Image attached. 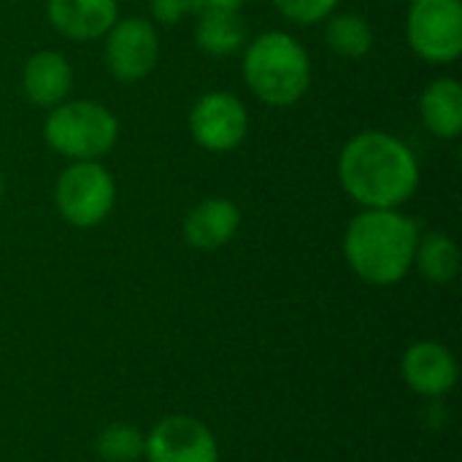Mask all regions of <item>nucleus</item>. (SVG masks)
<instances>
[{"mask_svg": "<svg viewBox=\"0 0 462 462\" xmlns=\"http://www.w3.org/2000/svg\"><path fill=\"white\" fill-rule=\"evenodd\" d=\"M414 265L428 282L447 284L460 271V249L447 233H439V230L425 233V236H420V244L414 252Z\"/></svg>", "mask_w": 462, "mask_h": 462, "instance_id": "16", "label": "nucleus"}, {"mask_svg": "<svg viewBox=\"0 0 462 462\" xmlns=\"http://www.w3.org/2000/svg\"><path fill=\"white\" fill-rule=\"evenodd\" d=\"M0 195H3V179H0Z\"/></svg>", "mask_w": 462, "mask_h": 462, "instance_id": "22", "label": "nucleus"}, {"mask_svg": "<svg viewBox=\"0 0 462 462\" xmlns=\"http://www.w3.org/2000/svg\"><path fill=\"white\" fill-rule=\"evenodd\" d=\"M143 455L149 462H219V447L203 422L173 414L152 428Z\"/></svg>", "mask_w": 462, "mask_h": 462, "instance_id": "9", "label": "nucleus"}, {"mask_svg": "<svg viewBox=\"0 0 462 462\" xmlns=\"http://www.w3.org/2000/svg\"><path fill=\"white\" fill-rule=\"evenodd\" d=\"M325 22V41L336 54L360 60L374 49V27L363 14H333Z\"/></svg>", "mask_w": 462, "mask_h": 462, "instance_id": "17", "label": "nucleus"}, {"mask_svg": "<svg viewBox=\"0 0 462 462\" xmlns=\"http://www.w3.org/2000/svg\"><path fill=\"white\" fill-rule=\"evenodd\" d=\"M54 203L68 225L95 227L111 214L116 203V184L100 160L70 162L57 179Z\"/></svg>", "mask_w": 462, "mask_h": 462, "instance_id": "5", "label": "nucleus"}, {"mask_svg": "<svg viewBox=\"0 0 462 462\" xmlns=\"http://www.w3.org/2000/svg\"><path fill=\"white\" fill-rule=\"evenodd\" d=\"M406 384L425 398H441L457 384V360L436 341L411 344L401 360Z\"/></svg>", "mask_w": 462, "mask_h": 462, "instance_id": "10", "label": "nucleus"}, {"mask_svg": "<svg viewBox=\"0 0 462 462\" xmlns=\"http://www.w3.org/2000/svg\"><path fill=\"white\" fill-rule=\"evenodd\" d=\"M341 0H273L276 11L300 24V27H309V24H317V22H325L328 16H333L336 5Z\"/></svg>", "mask_w": 462, "mask_h": 462, "instance_id": "19", "label": "nucleus"}, {"mask_svg": "<svg viewBox=\"0 0 462 462\" xmlns=\"http://www.w3.org/2000/svg\"><path fill=\"white\" fill-rule=\"evenodd\" d=\"M420 114L425 127L444 138H460L462 133V87L457 79L441 76L430 81L420 97Z\"/></svg>", "mask_w": 462, "mask_h": 462, "instance_id": "14", "label": "nucleus"}, {"mask_svg": "<svg viewBox=\"0 0 462 462\" xmlns=\"http://www.w3.org/2000/svg\"><path fill=\"white\" fill-rule=\"evenodd\" d=\"M241 227V211L227 198H206L200 200L184 219V238L189 246L214 252L233 241Z\"/></svg>", "mask_w": 462, "mask_h": 462, "instance_id": "12", "label": "nucleus"}, {"mask_svg": "<svg viewBox=\"0 0 462 462\" xmlns=\"http://www.w3.org/2000/svg\"><path fill=\"white\" fill-rule=\"evenodd\" d=\"M189 133L206 152L225 154L244 143L249 133L246 106L230 92H206L189 111Z\"/></svg>", "mask_w": 462, "mask_h": 462, "instance_id": "7", "label": "nucleus"}, {"mask_svg": "<svg viewBox=\"0 0 462 462\" xmlns=\"http://www.w3.org/2000/svg\"><path fill=\"white\" fill-rule=\"evenodd\" d=\"M46 143L70 162L106 157L119 138L116 116L95 100H62L43 122Z\"/></svg>", "mask_w": 462, "mask_h": 462, "instance_id": "4", "label": "nucleus"}, {"mask_svg": "<svg viewBox=\"0 0 462 462\" xmlns=\"http://www.w3.org/2000/svg\"><path fill=\"white\" fill-rule=\"evenodd\" d=\"M149 8H152V19L160 24H176L195 11L192 0H149Z\"/></svg>", "mask_w": 462, "mask_h": 462, "instance_id": "20", "label": "nucleus"}, {"mask_svg": "<svg viewBox=\"0 0 462 462\" xmlns=\"http://www.w3.org/2000/svg\"><path fill=\"white\" fill-rule=\"evenodd\" d=\"M70 81H73V73H70L68 60L51 49L35 51L24 62V70H22V89L27 100L41 108L60 106L70 92Z\"/></svg>", "mask_w": 462, "mask_h": 462, "instance_id": "13", "label": "nucleus"}, {"mask_svg": "<svg viewBox=\"0 0 462 462\" xmlns=\"http://www.w3.org/2000/svg\"><path fill=\"white\" fill-rule=\"evenodd\" d=\"M249 27L241 11H200L195 24V41L203 51L225 57L246 43Z\"/></svg>", "mask_w": 462, "mask_h": 462, "instance_id": "15", "label": "nucleus"}, {"mask_svg": "<svg viewBox=\"0 0 462 462\" xmlns=\"http://www.w3.org/2000/svg\"><path fill=\"white\" fill-rule=\"evenodd\" d=\"M244 81L271 108L295 106L311 87V60L298 38L282 30L257 35L244 54Z\"/></svg>", "mask_w": 462, "mask_h": 462, "instance_id": "3", "label": "nucleus"}, {"mask_svg": "<svg viewBox=\"0 0 462 462\" xmlns=\"http://www.w3.org/2000/svg\"><path fill=\"white\" fill-rule=\"evenodd\" d=\"M46 16L51 27L70 41L103 38L119 19L116 0H46Z\"/></svg>", "mask_w": 462, "mask_h": 462, "instance_id": "11", "label": "nucleus"}, {"mask_svg": "<svg viewBox=\"0 0 462 462\" xmlns=\"http://www.w3.org/2000/svg\"><path fill=\"white\" fill-rule=\"evenodd\" d=\"M420 225L398 208H363L344 233V257L374 287L398 284L414 268Z\"/></svg>", "mask_w": 462, "mask_h": 462, "instance_id": "2", "label": "nucleus"}, {"mask_svg": "<svg viewBox=\"0 0 462 462\" xmlns=\"http://www.w3.org/2000/svg\"><path fill=\"white\" fill-rule=\"evenodd\" d=\"M406 41L425 62H455L462 54L460 0H411L406 14Z\"/></svg>", "mask_w": 462, "mask_h": 462, "instance_id": "6", "label": "nucleus"}, {"mask_svg": "<svg viewBox=\"0 0 462 462\" xmlns=\"http://www.w3.org/2000/svg\"><path fill=\"white\" fill-rule=\"evenodd\" d=\"M106 38V65L119 81H138L149 76L160 60V38L149 19H116Z\"/></svg>", "mask_w": 462, "mask_h": 462, "instance_id": "8", "label": "nucleus"}, {"mask_svg": "<svg viewBox=\"0 0 462 462\" xmlns=\"http://www.w3.org/2000/svg\"><path fill=\"white\" fill-rule=\"evenodd\" d=\"M338 179L363 208H401L420 187V162L401 138L384 130H363L344 143Z\"/></svg>", "mask_w": 462, "mask_h": 462, "instance_id": "1", "label": "nucleus"}, {"mask_svg": "<svg viewBox=\"0 0 462 462\" xmlns=\"http://www.w3.org/2000/svg\"><path fill=\"white\" fill-rule=\"evenodd\" d=\"M146 439L141 436L138 428L125 425V422H114L108 425L100 436H97V455L106 462H135L143 455Z\"/></svg>", "mask_w": 462, "mask_h": 462, "instance_id": "18", "label": "nucleus"}, {"mask_svg": "<svg viewBox=\"0 0 462 462\" xmlns=\"http://www.w3.org/2000/svg\"><path fill=\"white\" fill-rule=\"evenodd\" d=\"M244 0H192V8L200 11H241Z\"/></svg>", "mask_w": 462, "mask_h": 462, "instance_id": "21", "label": "nucleus"}]
</instances>
